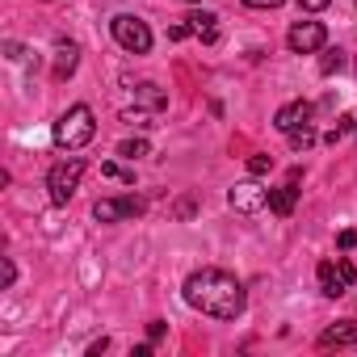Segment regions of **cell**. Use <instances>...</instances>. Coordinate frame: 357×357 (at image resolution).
Wrapping results in <instances>:
<instances>
[{"mask_svg": "<svg viewBox=\"0 0 357 357\" xmlns=\"http://www.w3.org/2000/svg\"><path fill=\"white\" fill-rule=\"evenodd\" d=\"M181 294H185V303H190L194 311H202V315H211V319H240L244 307H248V294H244L240 278L227 273V269H215V265L194 269V273L185 278Z\"/></svg>", "mask_w": 357, "mask_h": 357, "instance_id": "1", "label": "cell"}, {"mask_svg": "<svg viewBox=\"0 0 357 357\" xmlns=\"http://www.w3.org/2000/svg\"><path fill=\"white\" fill-rule=\"evenodd\" d=\"M93 135H97V122H93V109H89V105H72V109L59 114V122H55V143H59L63 151H80Z\"/></svg>", "mask_w": 357, "mask_h": 357, "instance_id": "2", "label": "cell"}, {"mask_svg": "<svg viewBox=\"0 0 357 357\" xmlns=\"http://www.w3.org/2000/svg\"><path fill=\"white\" fill-rule=\"evenodd\" d=\"M80 176H84V160L72 155V160H59L51 172H47V190H51V202L55 206H68L72 194L80 190Z\"/></svg>", "mask_w": 357, "mask_h": 357, "instance_id": "3", "label": "cell"}, {"mask_svg": "<svg viewBox=\"0 0 357 357\" xmlns=\"http://www.w3.org/2000/svg\"><path fill=\"white\" fill-rule=\"evenodd\" d=\"M109 30H114V43H118L122 51H130V55H147V51H151V30H147L143 17L118 13V17L109 22Z\"/></svg>", "mask_w": 357, "mask_h": 357, "instance_id": "4", "label": "cell"}, {"mask_svg": "<svg viewBox=\"0 0 357 357\" xmlns=\"http://www.w3.org/2000/svg\"><path fill=\"white\" fill-rule=\"evenodd\" d=\"M324 43H328L324 22H294L290 34H286V47L294 55H315V51H324Z\"/></svg>", "mask_w": 357, "mask_h": 357, "instance_id": "5", "label": "cell"}, {"mask_svg": "<svg viewBox=\"0 0 357 357\" xmlns=\"http://www.w3.org/2000/svg\"><path fill=\"white\" fill-rule=\"evenodd\" d=\"M139 215H143V202L135 194H126V198H101L93 206V219L97 223H118V219H139Z\"/></svg>", "mask_w": 357, "mask_h": 357, "instance_id": "6", "label": "cell"}, {"mask_svg": "<svg viewBox=\"0 0 357 357\" xmlns=\"http://www.w3.org/2000/svg\"><path fill=\"white\" fill-rule=\"evenodd\" d=\"M227 202H231V211H240V215H257V211L269 206V190H261L257 181H244V185H236V190L227 194Z\"/></svg>", "mask_w": 357, "mask_h": 357, "instance_id": "7", "label": "cell"}, {"mask_svg": "<svg viewBox=\"0 0 357 357\" xmlns=\"http://www.w3.org/2000/svg\"><path fill=\"white\" fill-rule=\"evenodd\" d=\"M311 114H315V109H311V101H290V105H282V109H278L273 126H278L282 135H294L298 126H307V122H311Z\"/></svg>", "mask_w": 357, "mask_h": 357, "instance_id": "8", "label": "cell"}, {"mask_svg": "<svg viewBox=\"0 0 357 357\" xmlns=\"http://www.w3.org/2000/svg\"><path fill=\"white\" fill-rule=\"evenodd\" d=\"M294 202H298V168L290 172V181H286V185L269 190V211L286 219V215H294Z\"/></svg>", "mask_w": 357, "mask_h": 357, "instance_id": "9", "label": "cell"}, {"mask_svg": "<svg viewBox=\"0 0 357 357\" xmlns=\"http://www.w3.org/2000/svg\"><path fill=\"white\" fill-rule=\"evenodd\" d=\"M315 278H319V294H328V298H340L344 290H353V286H349V278L340 273V265H336V261H324V265L315 269Z\"/></svg>", "mask_w": 357, "mask_h": 357, "instance_id": "10", "label": "cell"}, {"mask_svg": "<svg viewBox=\"0 0 357 357\" xmlns=\"http://www.w3.org/2000/svg\"><path fill=\"white\" fill-rule=\"evenodd\" d=\"M344 344H357V319H336L332 328L319 332V349H344Z\"/></svg>", "mask_w": 357, "mask_h": 357, "instance_id": "11", "label": "cell"}, {"mask_svg": "<svg viewBox=\"0 0 357 357\" xmlns=\"http://www.w3.org/2000/svg\"><path fill=\"white\" fill-rule=\"evenodd\" d=\"M76 63H80V47H76V43H59V47H55V72H51V76H55V80H68V76L76 72Z\"/></svg>", "mask_w": 357, "mask_h": 357, "instance_id": "12", "label": "cell"}, {"mask_svg": "<svg viewBox=\"0 0 357 357\" xmlns=\"http://www.w3.org/2000/svg\"><path fill=\"white\" fill-rule=\"evenodd\" d=\"M185 22H190V30H194L206 47L219 43V17H215V13H194V17H185Z\"/></svg>", "mask_w": 357, "mask_h": 357, "instance_id": "13", "label": "cell"}, {"mask_svg": "<svg viewBox=\"0 0 357 357\" xmlns=\"http://www.w3.org/2000/svg\"><path fill=\"white\" fill-rule=\"evenodd\" d=\"M135 97H139L147 109H164V101H168V97L160 93V84H139V89H135Z\"/></svg>", "mask_w": 357, "mask_h": 357, "instance_id": "14", "label": "cell"}, {"mask_svg": "<svg viewBox=\"0 0 357 357\" xmlns=\"http://www.w3.org/2000/svg\"><path fill=\"white\" fill-rule=\"evenodd\" d=\"M349 130H357V118H353V114H340V118H336V126L324 135V143H332V147H336V143H340Z\"/></svg>", "mask_w": 357, "mask_h": 357, "instance_id": "15", "label": "cell"}, {"mask_svg": "<svg viewBox=\"0 0 357 357\" xmlns=\"http://www.w3.org/2000/svg\"><path fill=\"white\" fill-rule=\"evenodd\" d=\"M118 155L122 160H143V155H151V147H147V139H122L118 143Z\"/></svg>", "mask_w": 357, "mask_h": 357, "instance_id": "16", "label": "cell"}, {"mask_svg": "<svg viewBox=\"0 0 357 357\" xmlns=\"http://www.w3.org/2000/svg\"><path fill=\"white\" fill-rule=\"evenodd\" d=\"M311 143H315V126H311V122H307V126H298V130L290 135V147H294V151H307Z\"/></svg>", "mask_w": 357, "mask_h": 357, "instance_id": "17", "label": "cell"}, {"mask_svg": "<svg viewBox=\"0 0 357 357\" xmlns=\"http://www.w3.org/2000/svg\"><path fill=\"white\" fill-rule=\"evenodd\" d=\"M319 72H324V76H332V72H344V55H340V51H328V55L319 59Z\"/></svg>", "mask_w": 357, "mask_h": 357, "instance_id": "18", "label": "cell"}, {"mask_svg": "<svg viewBox=\"0 0 357 357\" xmlns=\"http://www.w3.org/2000/svg\"><path fill=\"white\" fill-rule=\"evenodd\" d=\"M101 172H105V176H114V181H126V185L135 181V172H130V168H122V164H114V160H109V164H101Z\"/></svg>", "mask_w": 357, "mask_h": 357, "instance_id": "19", "label": "cell"}, {"mask_svg": "<svg viewBox=\"0 0 357 357\" xmlns=\"http://www.w3.org/2000/svg\"><path fill=\"white\" fill-rule=\"evenodd\" d=\"M269 168H273V155H252V160H248V172H252V176H265Z\"/></svg>", "mask_w": 357, "mask_h": 357, "instance_id": "20", "label": "cell"}, {"mask_svg": "<svg viewBox=\"0 0 357 357\" xmlns=\"http://www.w3.org/2000/svg\"><path fill=\"white\" fill-rule=\"evenodd\" d=\"M294 5L303 9V13H319V9H328L332 0H294Z\"/></svg>", "mask_w": 357, "mask_h": 357, "instance_id": "21", "label": "cell"}, {"mask_svg": "<svg viewBox=\"0 0 357 357\" xmlns=\"http://www.w3.org/2000/svg\"><path fill=\"white\" fill-rule=\"evenodd\" d=\"M336 244H340V252L357 248V231H353V227H349V231H340V236H336Z\"/></svg>", "mask_w": 357, "mask_h": 357, "instance_id": "22", "label": "cell"}, {"mask_svg": "<svg viewBox=\"0 0 357 357\" xmlns=\"http://www.w3.org/2000/svg\"><path fill=\"white\" fill-rule=\"evenodd\" d=\"M336 265H340V273L349 278V286H357V269H353V261H349V257H336Z\"/></svg>", "mask_w": 357, "mask_h": 357, "instance_id": "23", "label": "cell"}, {"mask_svg": "<svg viewBox=\"0 0 357 357\" xmlns=\"http://www.w3.org/2000/svg\"><path fill=\"white\" fill-rule=\"evenodd\" d=\"M190 34H194V30H190V22H176V26L168 30V38H172V43H181V38H190Z\"/></svg>", "mask_w": 357, "mask_h": 357, "instance_id": "24", "label": "cell"}, {"mask_svg": "<svg viewBox=\"0 0 357 357\" xmlns=\"http://www.w3.org/2000/svg\"><path fill=\"white\" fill-rule=\"evenodd\" d=\"M147 340H151V344H160V340H164V324H160V319L147 328Z\"/></svg>", "mask_w": 357, "mask_h": 357, "instance_id": "25", "label": "cell"}, {"mask_svg": "<svg viewBox=\"0 0 357 357\" xmlns=\"http://www.w3.org/2000/svg\"><path fill=\"white\" fill-rule=\"evenodd\" d=\"M244 5H248V9H278L282 0H244Z\"/></svg>", "mask_w": 357, "mask_h": 357, "instance_id": "26", "label": "cell"}, {"mask_svg": "<svg viewBox=\"0 0 357 357\" xmlns=\"http://www.w3.org/2000/svg\"><path fill=\"white\" fill-rule=\"evenodd\" d=\"M122 118H126V122H130V126H147V114H130V109H126V114H122Z\"/></svg>", "mask_w": 357, "mask_h": 357, "instance_id": "27", "label": "cell"}, {"mask_svg": "<svg viewBox=\"0 0 357 357\" xmlns=\"http://www.w3.org/2000/svg\"><path fill=\"white\" fill-rule=\"evenodd\" d=\"M17 282V265L13 261H5V286H13Z\"/></svg>", "mask_w": 357, "mask_h": 357, "instance_id": "28", "label": "cell"}, {"mask_svg": "<svg viewBox=\"0 0 357 357\" xmlns=\"http://www.w3.org/2000/svg\"><path fill=\"white\" fill-rule=\"evenodd\" d=\"M185 5H198V0H185Z\"/></svg>", "mask_w": 357, "mask_h": 357, "instance_id": "29", "label": "cell"}, {"mask_svg": "<svg viewBox=\"0 0 357 357\" xmlns=\"http://www.w3.org/2000/svg\"><path fill=\"white\" fill-rule=\"evenodd\" d=\"M353 5H357V0H353Z\"/></svg>", "mask_w": 357, "mask_h": 357, "instance_id": "30", "label": "cell"}]
</instances>
